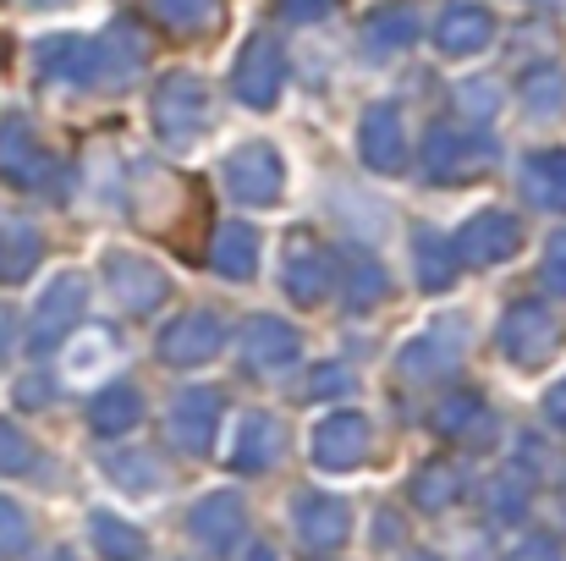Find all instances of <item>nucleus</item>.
<instances>
[{"mask_svg": "<svg viewBox=\"0 0 566 561\" xmlns=\"http://www.w3.org/2000/svg\"><path fill=\"white\" fill-rule=\"evenodd\" d=\"M203 127H209V83L198 72H188V66L166 72L160 89H155V133L171 149H188Z\"/></svg>", "mask_w": 566, "mask_h": 561, "instance_id": "1", "label": "nucleus"}, {"mask_svg": "<svg viewBox=\"0 0 566 561\" xmlns=\"http://www.w3.org/2000/svg\"><path fill=\"white\" fill-rule=\"evenodd\" d=\"M562 336H566V320L551 303H539V298L512 303L506 320H501V353H506L517 370H539L545 359H556Z\"/></svg>", "mask_w": 566, "mask_h": 561, "instance_id": "2", "label": "nucleus"}, {"mask_svg": "<svg viewBox=\"0 0 566 561\" xmlns=\"http://www.w3.org/2000/svg\"><path fill=\"white\" fill-rule=\"evenodd\" d=\"M220 183L231 198H242L248 209H270V204H281V183H286V166H281V155L270 149V144H237L226 160H220Z\"/></svg>", "mask_w": 566, "mask_h": 561, "instance_id": "3", "label": "nucleus"}, {"mask_svg": "<svg viewBox=\"0 0 566 561\" xmlns=\"http://www.w3.org/2000/svg\"><path fill=\"white\" fill-rule=\"evenodd\" d=\"M0 183L33 187V193H50V187L61 183V160L39 144V133L22 116H6L0 122Z\"/></svg>", "mask_w": 566, "mask_h": 561, "instance_id": "4", "label": "nucleus"}, {"mask_svg": "<svg viewBox=\"0 0 566 561\" xmlns=\"http://www.w3.org/2000/svg\"><path fill=\"white\" fill-rule=\"evenodd\" d=\"M231 89L248 111H270L286 89V50L275 33H253L237 55V72H231Z\"/></svg>", "mask_w": 566, "mask_h": 561, "instance_id": "5", "label": "nucleus"}, {"mask_svg": "<svg viewBox=\"0 0 566 561\" xmlns=\"http://www.w3.org/2000/svg\"><path fill=\"white\" fill-rule=\"evenodd\" d=\"M495 160V144L490 138H473V133H457V127H434L423 138V177L434 187H457L468 177H479L484 166Z\"/></svg>", "mask_w": 566, "mask_h": 561, "instance_id": "6", "label": "nucleus"}, {"mask_svg": "<svg viewBox=\"0 0 566 561\" xmlns=\"http://www.w3.org/2000/svg\"><path fill=\"white\" fill-rule=\"evenodd\" d=\"M286 298L297 309H319L336 287V253L314 237V231H292L286 237V276H281Z\"/></svg>", "mask_w": 566, "mask_h": 561, "instance_id": "7", "label": "nucleus"}, {"mask_svg": "<svg viewBox=\"0 0 566 561\" xmlns=\"http://www.w3.org/2000/svg\"><path fill=\"white\" fill-rule=\"evenodd\" d=\"M517 242H523V226H517L506 209H479V215H468L462 231L451 237V253H457V264H468V270H490V264L512 259Z\"/></svg>", "mask_w": 566, "mask_h": 561, "instance_id": "8", "label": "nucleus"}, {"mask_svg": "<svg viewBox=\"0 0 566 561\" xmlns=\"http://www.w3.org/2000/svg\"><path fill=\"white\" fill-rule=\"evenodd\" d=\"M83 298H88L83 276L61 270V276H55V281L39 292V303H33V320H28V347H33V353H50V347H61V342L72 336L77 314H83Z\"/></svg>", "mask_w": 566, "mask_h": 561, "instance_id": "9", "label": "nucleus"}, {"mask_svg": "<svg viewBox=\"0 0 566 561\" xmlns=\"http://www.w3.org/2000/svg\"><path fill=\"white\" fill-rule=\"evenodd\" d=\"M105 281H111V298H116L122 314H149V309H160L166 292H171L166 270H160L155 259H144V253H127V248L105 259Z\"/></svg>", "mask_w": 566, "mask_h": 561, "instance_id": "10", "label": "nucleus"}, {"mask_svg": "<svg viewBox=\"0 0 566 561\" xmlns=\"http://www.w3.org/2000/svg\"><path fill=\"white\" fill-rule=\"evenodd\" d=\"M369 440H375V429H369V418L364 413H331L319 429H314V463L325 468V474H353L364 457H369Z\"/></svg>", "mask_w": 566, "mask_h": 561, "instance_id": "11", "label": "nucleus"}, {"mask_svg": "<svg viewBox=\"0 0 566 561\" xmlns=\"http://www.w3.org/2000/svg\"><path fill=\"white\" fill-rule=\"evenodd\" d=\"M237 347H242V370H253V374L292 370V364H297V353H303L297 331H292L286 320H275V314H253V320L242 325Z\"/></svg>", "mask_w": 566, "mask_h": 561, "instance_id": "12", "label": "nucleus"}, {"mask_svg": "<svg viewBox=\"0 0 566 561\" xmlns=\"http://www.w3.org/2000/svg\"><path fill=\"white\" fill-rule=\"evenodd\" d=\"M226 347V325L214 309H192L182 320H171L160 331V359L177 364V370H192V364H209L214 353Z\"/></svg>", "mask_w": 566, "mask_h": 561, "instance_id": "13", "label": "nucleus"}, {"mask_svg": "<svg viewBox=\"0 0 566 561\" xmlns=\"http://www.w3.org/2000/svg\"><path fill=\"white\" fill-rule=\"evenodd\" d=\"M358 155L379 177H396L407 166V127H401V111L390 100L364 111V122H358Z\"/></svg>", "mask_w": 566, "mask_h": 561, "instance_id": "14", "label": "nucleus"}, {"mask_svg": "<svg viewBox=\"0 0 566 561\" xmlns=\"http://www.w3.org/2000/svg\"><path fill=\"white\" fill-rule=\"evenodd\" d=\"M33 66H39V77L55 83V89H88V83H94V39H83V33L39 39V44H33Z\"/></svg>", "mask_w": 566, "mask_h": 561, "instance_id": "15", "label": "nucleus"}, {"mask_svg": "<svg viewBox=\"0 0 566 561\" xmlns=\"http://www.w3.org/2000/svg\"><path fill=\"white\" fill-rule=\"evenodd\" d=\"M188 529H192V540H198L203 551H231V546L248 534L242 496H237V490H214V496H203V501L188 512Z\"/></svg>", "mask_w": 566, "mask_h": 561, "instance_id": "16", "label": "nucleus"}, {"mask_svg": "<svg viewBox=\"0 0 566 561\" xmlns=\"http://www.w3.org/2000/svg\"><path fill=\"white\" fill-rule=\"evenodd\" d=\"M490 39H495V17L479 0H451L434 22L440 55H479V50H490Z\"/></svg>", "mask_w": 566, "mask_h": 561, "instance_id": "17", "label": "nucleus"}, {"mask_svg": "<svg viewBox=\"0 0 566 561\" xmlns=\"http://www.w3.org/2000/svg\"><path fill=\"white\" fill-rule=\"evenodd\" d=\"M214 424H220V391H203V385L182 391V396L171 402V418H166L171 440H177L182 451H192V457H203V451L214 446Z\"/></svg>", "mask_w": 566, "mask_h": 561, "instance_id": "18", "label": "nucleus"}, {"mask_svg": "<svg viewBox=\"0 0 566 561\" xmlns=\"http://www.w3.org/2000/svg\"><path fill=\"white\" fill-rule=\"evenodd\" d=\"M292 529H297V540L308 546V551H336L342 540H347V529H353V512H347V501H336V496H303L297 507H292Z\"/></svg>", "mask_w": 566, "mask_h": 561, "instance_id": "19", "label": "nucleus"}, {"mask_svg": "<svg viewBox=\"0 0 566 561\" xmlns=\"http://www.w3.org/2000/svg\"><path fill=\"white\" fill-rule=\"evenodd\" d=\"M281 446H286L281 418L253 407V413H242V424H237V451H231V468H237V474H264V468H275V463H281Z\"/></svg>", "mask_w": 566, "mask_h": 561, "instance_id": "20", "label": "nucleus"}, {"mask_svg": "<svg viewBox=\"0 0 566 561\" xmlns=\"http://www.w3.org/2000/svg\"><path fill=\"white\" fill-rule=\"evenodd\" d=\"M144 33L133 22H111L99 39H94V83H127L138 66H144Z\"/></svg>", "mask_w": 566, "mask_h": 561, "instance_id": "21", "label": "nucleus"}, {"mask_svg": "<svg viewBox=\"0 0 566 561\" xmlns=\"http://www.w3.org/2000/svg\"><path fill=\"white\" fill-rule=\"evenodd\" d=\"M418 39V6L412 0H385L379 11L364 17V50L369 55H401Z\"/></svg>", "mask_w": 566, "mask_h": 561, "instance_id": "22", "label": "nucleus"}, {"mask_svg": "<svg viewBox=\"0 0 566 561\" xmlns=\"http://www.w3.org/2000/svg\"><path fill=\"white\" fill-rule=\"evenodd\" d=\"M209 264L226 281H248L253 264H259V231L248 220H220L214 226V242H209Z\"/></svg>", "mask_w": 566, "mask_h": 561, "instance_id": "23", "label": "nucleus"}, {"mask_svg": "<svg viewBox=\"0 0 566 561\" xmlns=\"http://www.w3.org/2000/svg\"><path fill=\"white\" fill-rule=\"evenodd\" d=\"M457 359H462V331L457 325H434L423 342H412L401 353V374L407 380H440V374L457 370Z\"/></svg>", "mask_w": 566, "mask_h": 561, "instance_id": "24", "label": "nucleus"}, {"mask_svg": "<svg viewBox=\"0 0 566 561\" xmlns=\"http://www.w3.org/2000/svg\"><path fill=\"white\" fill-rule=\"evenodd\" d=\"M434 429H440L446 440H457V446H484V440L495 435V418H490V407L468 391V396H446V402L434 407Z\"/></svg>", "mask_w": 566, "mask_h": 561, "instance_id": "25", "label": "nucleus"}, {"mask_svg": "<svg viewBox=\"0 0 566 561\" xmlns=\"http://www.w3.org/2000/svg\"><path fill=\"white\" fill-rule=\"evenodd\" d=\"M523 193H528V204L566 215V149L528 155V160H523Z\"/></svg>", "mask_w": 566, "mask_h": 561, "instance_id": "26", "label": "nucleus"}, {"mask_svg": "<svg viewBox=\"0 0 566 561\" xmlns=\"http://www.w3.org/2000/svg\"><path fill=\"white\" fill-rule=\"evenodd\" d=\"M149 6V17L160 22V28H171V33H220V22H226V0H144Z\"/></svg>", "mask_w": 566, "mask_h": 561, "instance_id": "27", "label": "nucleus"}, {"mask_svg": "<svg viewBox=\"0 0 566 561\" xmlns=\"http://www.w3.org/2000/svg\"><path fill=\"white\" fill-rule=\"evenodd\" d=\"M412 253H418V287H423V292H446V287L457 281V270H462L457 253H451V237H440V231H429V226L412 237Z\"/></svg>", "mask_w": 566, "mask_h": 561, "instance_id": "28", "label": "nucleus"}, {"mask_svg": "<svg viewBox=\"0 0 566 561\" xmlns=\"http://www.w3.org/2000/svg\"><path fill=\"white\" fill-rule=\"evenodd\" d=\"M457 496H462V468H457V463L434 457V463H423V468L412 474V501H418L423 512H446Z\"/></svg>", "mask_w": 566, "mask_h": 561, "instance_id": "29", "label": "nucleus"}, {"mask_svg": "<svg viewBox=\"0 0 566 561\" xmlns=\"http://www.w3.org/2000/svg\"><path fill=\"white\" fill-rule=\"evenodd\" d=\"M39 259H44V237L22 220H6L0 226V281H22Z\"/></svg>", "mask_w": 566, "mask_h": 561, "instance_id": "30", "label": "nucleus"}, {"mask_svg": "<svg viewBox=\"0 0 566 561\" xmlns=\"http://www.w3.org/2000/svg\"><path fill=\"white\" fill-rule=\"evenodd\" d=\"M94 429L99 435H127L138 418H144V396H138V385H111V391H99V402H94Z\"/></svg>", "mask_w": 566, "mask_h": 561, "instance_id": "31", "label": "nucleus"}, {"mask_svg": "<svg viewBox=\"0 0 566 561\" xmlns=\"http://www.w3.org/2000/svg\"><path fill=\"white\" fill-rule=\"evenodd\" d=\"M517 94H523V111H528L534 122H551V116L566 111V72H556V66H534V72L517 83Z\"/></svg>", "mask_w": 566, "mask_h": 561, "instance_id": "32", "label": "nucleus"}, {"mask_svg": "<svg viewBox=\"0 0 566 561\" xmlns=\"http://www.w3.org/2000/svg\"><path fill=\"white\" fill-rule=\"evenodd\" d=\"M88 529H94V546H99L105 561H144V534H138L133 523H122V518H111V512H94Z\"/></svg>", "mask_w": 566, "mask_h": 561, "instance_id": "33", "label": "nucleus"}, {"mask_svg": "<svg viewBox=\"0 0 566 561\" xmlns=\"http://www.w3.org/2000/svg\"><path fill=\"white\" fill-rule=\"evenodd\" d=\"M111 353H116L111 331H83V336L66 347V374H72V380H99V374L111 370Z\"/></svg>", "mask_w": 566, "mask_h": 561, "instance_id": "34", "label": "nucleus"}, {"mask_svg": "<svg viewBox=\"0 0 566 561\" xmlns=\"http://www.w3.org/2000/svg\"><path fill=\"white\" fill-rule=\"evenodd\" d=\"M105 468H111V474H116V485H122V490H133V496H149V490H155V479H160L155 457H144V451H116V457H105Z\"/></svg>", "mask_w": 566, "mask_h": 561, "instance_id": "35", "label": "nucleus"}, {"mask_svg": "<svg viewBox=\"0 0 566 561\" xmlns=\"http://www.w3.org/2000/svg\"><path fill=\"white\" fill-rule=\"evenodd\" d=\"M457 111H462L468 122H490V116L501 111V83H495V77L462 83V89H457Z\"/></svg>", "mask_w": 566, "mask_h": 561, "instance_id": "36", "label": "nucleus"}, {"mask_svg": "<svg viewBox=\"0 0 566 561\" xmlns=\"http://www.w3.org/2000/svg\"><path fill=\"white\" fill-rule=\"evenodd\" d=\"M342 276H347V303L353 309H369L375 298H385V270L375 259H353V270H342Z\"/></svg>", "mask_w": 566, "mask_h": 561, "instance_id": "37", "label": "nucleus"}, {"mask_svg": "<svg viewBox=\"0 0 566 561\" xmlns=\"http://www.w3.org/2000/svg\"><path fill=\"white\" fill-rule=\"evenodd\" d=\"M28 463H33L28 435H22L17 424H6V418H0V474H28Z\"/></svg>", "mask_w": 566, "mask_h": 561, "instance_id": "38", "label": "nucleus"}, {"mask_svg": "<svg viewBox=\"0 0 566 561\" xmlns=\"http://www.w3.org/2000/svg\"><path fill=\"white\" fill-rule=\"evenodd\" d=\"M17 551H28V518L17 501L0 496V557H17Z\"/></svg>", "mask_w": 566, "mask_h": 561, "instance_id": "39", "label": "nucleus"}, {"mask_svg": "<svg viewBox=\"0 0 566 561\" xmlns=\"http://www.w3.org/2000/svg\"><path fill=\"white\" fill-rule=\"evenodd\" d=\"M545 287L566 298V231H556L551 242H545Z\"/></svg>", "mask_w": 566, "mask_h": 561, "instance_id": "40", "label": "nucleus"}, {"mask_svg": "<svg viewBox=\"0 0 566 561\" xmlns=\"http://www.w3.org/2000/svg\"><path fill=\"white\" fill-rule=\"evenodd\" d=\"M523 512H528L523 485H517V479H501V485H495V518H501V523H512V518H523Z\"/></svg>", "mask_w": 566, "mask_h": 561, "instance_id": "41", "label": "nucleus"}, {"mask_svg": "<svg viewBox=\"0 0 566 561\" xmlns=\"http://www.w3.org/2000/svg\"><path fill=\"white\" fill-rule=\"evenodd\" d=\"M353 391V374L342 370V364H325V370H314L308 380V396H347Z\"/></svg>", "mask_w": 566, "mask_h": 561, "instance_id": "42", "label": "nucleus"}, {"mask_svg": "<svg viewBox=\"0 0 566 561\" xmlns=\"http://www.w3.org/2000/svg\"><path fill=\"white\" fill-rule=\"evenodd\" d=\"M506 561H562V557H556V546H551V540H539V534H534V540H523Z\"/></svg>", "mask_w": 566, "mask_h": 561, "instance_id": "43", "label": "nucleus"}, {"mask_svg": "<svg viewBox=\"0 0 566 561\" xmlns=\"http://www.w3.org/2000/svg\"><path fill=\"white\" fill-rule=\"evenodd\" d=\"M545 413H551V424H556V429H566V380L545 396Z\"/></svg>", "mask_w": 566, "mask_h": 561, "instance_id": "44", "label": "nucleus"}, {"mask_svg": "<svg viewBox=\"0 0 566 561\" xmlns=\"http://www.w3.org/2000/svg\"><path fill=\"white\" fill-rule=\"evenodd\" d=\"M319 11H325V0H286V17L292 22H314Z\"/></svg>", "mask_w": 566, "mask_h": 561, "instance_id": "45", "label": "nucleus"}, {"mask_svg": "<svg viewBox=\"0 0 566 561\" xmlns=\"http://www.w3.org/2000/svg\"><path fill=\"white\" fill-rule=\"evenodd\" d=\"M17 396H22L28 407H39V402L50 396V385H44V380H22V385H17Z\"/></svg>", "mask_w": 566, "mask_h": 561, "instance_id": "46", "label": "nucleus"}, {"mask_svg": "<svg viewBox=\"0 0 566 561\" xmlns=\"http://www.w3.org/2000/svg\"><path fill=\"white\" fill-rule=\"evenodd\" d=\"M242 561H281V557H275L270 546H248V557H242Z\"/></svg>", "mask_w": 566, "mask_h": 561, "instance_id": "47", "label": "nucleus"}, {"mask_svg": "<svg viewBox=\"0 0 566 561\" xmlns=\"http://www.w3.org/2000/svg\"><path fill=\"white\" fill-rule=\"evenodd\" d=\"M6 347H11V314L0 309V353H6Z\"/></svg>", "mask_w": 566, "mask_h": 561, "instance_id": "48", "label": "nucleus"}, {"mask_svg": "<svg viewBox=\"0 0 566 561\" xmlns=\"http://www.w3.org/2000/svg\"><path fill=\"white\" fill-rule=\"evenodd\" d=\"M407 561H434V557H407Z\"/></svg>", "mask_w": 566, "mask_h": 561, "instance_id": "49", "label": "nucleus"}, {"mask_svg": "<svg viewBox=\"0 0 566 561\" xmlns=\"http://www.w3.org/2000/svg\"><path fill=\"white\" fill-rule=\"evenodd\" d=\"M44 6H55V0H44Z\"/></svg>", "mask_w": 566, "mask_h": 561, "instance_id": "50", "label": "nucleus"}]
</instances>
